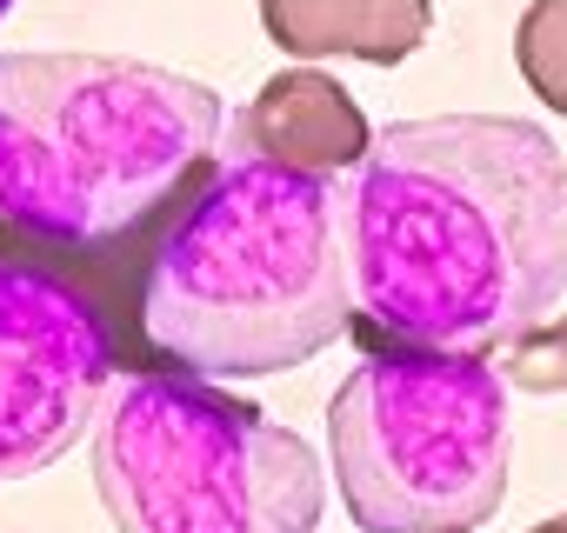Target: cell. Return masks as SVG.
I'll list each match as a JSON object with an SVG mask.
<instances>
[{
    "instance_id": "cell-1",
    "label": "cell",
    "mask_w": 567,
    "mask_h": 533,
    "mask_svg": "<svg viewBox=\"0 0 567 533\" xmlns=\"http://www.w3.org/2000/svg\"><path fill=\"white\" fill-rule=\"evenodd\" d=\"M354 307L401 347L487 354L567 294V160L514 114L381 127L348 180Z\"/></svg>"
},
{
    "instance_id": "cell-6",
    "label": "cell",
    "mask_w": 567,
    "mask_h": 533,
    "mask_svg": "<svg viewBox=\"0 0 567 533\" xmlns=\"http://www.w3.org/2000/svg\"><path fill=\"white\" fill-rule=\"evenodd\" d=\"M114 394V327L54 266L0 260V487L34 480Z\"/></svg>"
},
{
    "instance_id": "cell-2",
    "label": "cell",
    "mask_w": 567,
    "mask_h": 533,
    "mask_svg": "<svg viewBox=\"0 0 567 533\" xmlns=\"http://www.w3.org/2000/svg\"><path fill=\"white\" fill-rule=\"evenodd\" d=\"M348 321V194L274 147H234L141 274L147 341L200 380L308 367Z\"/></svg>"
},
{
    "instance_id": "cell-4",
    "label": "cell",
    "mask_w": 567,
    "mask_h": 533,
    "mask_svg": "<svg viewBox=\"0 0 567 533\" xmlns=\"http://www.w3.org/2000/svg\"><path fill=\"white\" fill-rule=\"evenodd\" d=\"M94 487L121 533H315V447L200 374L114 380L94 420Z\"/></svg>"
},
{
    "instance_id": "cell-3",
    "label": "cell",
    "mask_w": 567,
    "mask_h": 533,
    "mask_svg": "<svg viewBox=\"0 0 567 533\" xmlns=\"http://www.w3.org/2000/svg\"><path fill=\"white\" fill-rule=\"evenodd\" d=\"M220 140V94L114 54H0V220L48 247L141 227Z\"/></svg>"
},
{
    "instance_id": "cell-7",
    "label": "cell",
    "mask_w": 567,
    "mask_h": 533,
    "mask_svg": "<svg viewBox=\"0 0 567 533\" xmlns=\"http://www.w3.org/2000/svg\"><path fill=\"white\" fill-rule=\"evenodd\" d=\"M8 8H14V0H0V21H8Z\"/></svg>"
},
{
    "instance_id": "cell-5",
    "label": "cell",
    "mask_w": 567,
    "mask_h": 533,
    "mask_svg": "<svg viewBox=\"0 0 567 533\" xmlns=\"http://www.w3.org/2000/svg\"><path fill=\"white\" fill-rule=\"evenodd\" d=\"M328 453L361 533H474L507 493V380L481 354H368L328 400Z\"/></svg>"
}]
</instances>
